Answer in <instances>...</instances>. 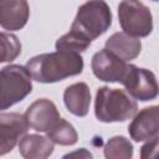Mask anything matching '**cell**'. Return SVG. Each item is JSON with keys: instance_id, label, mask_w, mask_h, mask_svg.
Here are the masks:
<instances>
[{"instance_id": "ba28073f", "label": "cell", "mask_w": 159, "mask_h": 159, "mask_svg": "<svg viewBox=\"0 0 159 159\" xmlns=\"http://www.w3.org/2000/svg\"><path fill=\"white\" fill-rule=\"evenodd\" d=\"M30 128L25 114L10 112L0 114V155L11 152Z\"/></svg>"}, {"instance_id": "52a82bcc", "label": "cell", "mask_w": 159, "mask_h": 159, "mask_svg": "<svg viewBox=\"0 0 159 159\" xmlns=\"http://www.w3.org/2000/svg\"><path fill=\"white\" fill-rule=\"evenodd\" d=\"M91 67L93 71V75L103 81V82H119L122 83L128 68L129 63L127 61L119 58L113 52L107 50L106 47L103 50H99L96 52L91 61Z\"/></svg>"}, {"instance_id": "9c48e42d", "label": "cell", "mask_w": 159, "mask_h": 159, "mask_svg": "<svg viewBox=\"0 0 159 159\" xmlns=\"http://www.w3.org/2000/svg\"><path fill=\"white\" fill-rule=\"evenodd\" d=\"M128 133L134 142H147L159 137V106L139 111L128 125Z\"/></svg>"}, {"instance_id": "ac0fdd59", "label": "cell", "mask_w": 159, "mask_h": 159, "mask_svg": "<svg viewBox=\"0 0 159 159\" xmlns=\"http://www.w3.org/2000/svg\"><path fill=\"white\" fill-rule=\"evenodd\" d=\"M1 62H11L21 53V43L19 39L5 31L1 32Z\"/></svg>"}, {"instance_id": "9a60e30c", "label": "cell", "mask_w": 159, "mask_h": 159, "mask_svg": "<svg viewBox=\"0 0 159 159\" xmlns=\"http://www.w3.org/2000/svg\"><path fill=\"white\" fill-rule=\"evenodd\" d=\"M47 137L58 145H73L78 139L75 127L62 118H60L57 123L47 132Z\"/></svg>"}, {"instance_id": "4fadbf2b", "label": "cell", "mask_w": 159, "mask_h": 159, "mask_svg": "<svg viewBox=\"0 0 159 159\" xmlns=\"http://www.w3.org/2000/svg\"><path fill=\"white\" fill-rule=\"evenodd\" d=\"M106 48L113 52L119 58L128 62L139 56L142 50V42L139 37L130 36L124 31L116 32L106 41Z\"/></svg>"}, {"instance_id": "7c38bea8", "label": "cell", "mask_w": 159, "mask_h": 159, "mask_svg": "<svg viewBox=\"0 0 159 159\" xmlns=\"http://www.w3.org/2000/svg\"><path fill=\"white\" fill-rule=\"evenodd\" d=\"M63 102L68 112L73 116H87L91 104V91L87 83L77 82L68 86L63 92Z\"/></svg>"}, {"instance_id": "e0dca14e", "label": "cell", "mask_w": 159, "mask_h": 159, "mask_svg": "<svg viewBox=\"0 0 159 159\" xmlns=\"http://www.w3.org/2000/svg\"><path fill=\"white\" fill-rule=\"evenodd\" d=\"M92 41L88 39L83 37L78 32L73 31L70 29L67 34L61 36L56 41V50H62V51H71V52H83L91 46Z\"/></svg>"}, {"instance_id": "3957f363", "label": "cell", "mask_w": 159, "mask_h": 159, "mask_svg": "<svg viewBox=\"0 0 159 159\" xmlns=\"http://www.w3.org/2000/svg\"><path fill=\"white\" fill-rule=\"evenodd\" d=\"M112 25V12L103 0H88L78 7L71 30L78 32L89 41L104 34Z\"/></svg>"}, {"instance_id": "6da1fadb", "label": "cell", "mask_w": 159, "mask_h": 159, "mask_svg": "<svg viewBox=\"0 0 159 159\" xmlns=\"http://www.w3.org/2000/svg\"><path fill=\"white\" fill-rule=\"evenodd\" d=\"M26 68L34 81L53 83L77 76L83 71V58L77 52L57 50L56 52L41 53L26 62Z\"/></svg>"}, {"instance_id": "d6986e66", "label": "cell", "mask_w": 159, "mask_h": 159, "mask_svg": "<svg viewBox=\"0 0 159 159\" xmlns=\"http://www.w3.org/2000/svg\"><path fill=\"white\" fill-rule=\"evenodd\" d=\"M68 157H80V158H92V154L89 152H87L84 148H82L81 150H77L75 153H70V154H66L65 158H68Z\"/></svg>"}, {"instance_id": "277c9868", "label": "cell", "mask_w": 159, "mask_h": 159, "mask_svg": "<svg viewBox=\"0 0 159 159\" xmlns=\"http://www.w3.org/2000/svg\"><path fill=\"white\" fill-rule=\"evenodd\" d=\"M32 91V76L26 66L9 65L1 68V103L0 108L9 107L22 101Z\"/></svg>"}, {"instance_id": "8fae6325", "label": "cell", "mask_w": 159, "mask_h": 159, "mask_svg": "<svg viewBox=\"0 0 159 159\" xmlns=\"http://www.w3.org/2000/svg\"><path fill=\"white\" fill-rule=\"evenodd\" d=\"M30 15L27 0H0V25L4 30L22 29Z\"/></svg>"}, {"instance_id": "8992f818", "label": "cell", "mask_w": 159, "mask_h": 159, "mask_svg": "<svg viewBox=\"0 0 159 159\" xmlns=\"http://www.w3.org/2000/svg\"><path fill=\"white\" fill-rule=\"evenodd\" d=\"M122 84L133 98L142 102L155 99L159 96V83L155 75L147 68H139L130 63Z\"/></svg>"}, {"instance_id": "5b68a950", "label": "cell", "mask_w": 159, "mask_h": 159, "mask_svg": "<svg viewBox=\"0 0 159 159\" xmlns=\"http://www.w3.org/2000/svg\"><path fill=\"white\" fill-rule=\"evenodd\" d=\"M118 19L124 32L134 37H147L153 31V16L139 0H123L118 6Z\"/></svg>"}, {"instance_id": "30bf717a", "label": "cell", "mask_w": 159, "mask_h": 159, "mask_svg": "<svg viewBox=\"0 0 159 159\" xmlns=\"http://www.w3.org/2000/svg\"><path fill=\"white\" fill-rule=\"evenodd\" d=\"M25 117L30 128L36 132L47 133L60 119V113L52 101L40 98L29 106L25 112Z\"/></svg>"}, {"instance_id": "7a4b0ae2", "label": "cell", "mask_w": 159, "mask_h": 159, "mask_svg": "<svg viewBox=\"0 0 159 159\" xmlns=\"http://www.w3.org/2000/svg\"><path fill=\"white\" fill-rule=\"evenodd\" d=\"M138 104L127 91L103 86L98 88L94 101V114L99 122H125L137 114Z\"/></svg>"}, {"instance_id": "5bb4252c", "label": "cell", "mask_w": 159, "mask_h": 159, "mask_svg": "<svg viewBox=\"0 0 159 159\" xmlns=\"http://www.w3.org/2000/svg\"><path fill=\"white\" fill-rule=\"evenodd\" d=\"M53 144L48 137L25 134L19 142V152L26 159H46L53 153Z\"/></svg>"}, {"instance_id": "2e32d148", "label": "cell", "mask_w": 159, "mask_h": 159, "mask_svg": "<svg viewBox=\"0 0 159 159\" xmlns=\"http://www.w3.org/2000/svg\"><path fill=\"white\" fill-rule=\"evenodd\" d=\"M104 157L107 159H130L133 157V145L125 137L116 135L106 143Z\"/></svg>"}, {"instance_id": "44dd1931", "label": "cell", "mask_w": 159, "mask_h": 159, "mask_svg": "<svg viewBox=\"0 0 159 159\" xmlns=\"http://www.w3.org/2000/svg\"><path fill=\"white\" fill-rule=\"evenodd\" d=\"M153 1H159V0H153Z\"/></svg>"}, {"instance_id": "ffe728a7", "label": "cell", "mask_w": 159, "mask_h": 159, "mask_svg": "<svg viewBox=\"0 0 159 159\" xmlns=\"http://www.w3.org/2000/svg\"><path fill=\"white\" fill-rule=\"evenodd\" d=\"M158 158H159V149H158Z\"/></svg>"}]
</instances>
